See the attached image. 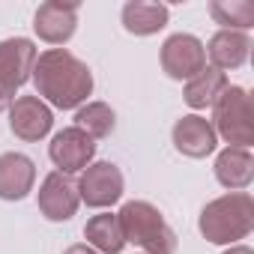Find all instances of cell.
Returning a JSON list of instances; mask_svg holds the SVG:
<instances>
[{"label":"cell","mask_w":254,"mask_h":254,"mask_svg":"<svg viewBox=\"0 0 254 254\" xmlns=\"http://www.w3.org/2000/svg\"><path fill=\"white\" fill-rule=\"evenodd\" d=\"M36 96L57 111H78L93 96V72L69 48H48L36 57L30 75Z\"/></svg>","instance_id":"cell-1"},{"label":"cell","mask_w":254,"mask_h":254,"mask_svg":"<svg viewBox=\"0 0 254 254\" xmlns=\"http://www.w3.org/2000/svg\"><path fill=\"white\" fill-rule=\"evenodd\" d=\"M197 230L212 245H239L254 230V197L248 191H227L200 209Z\"/></svg>","instance_id":"cell-2"},{"label":"cell","mask_w":254,"mask_h":254,"mask_svg":"<svg viewBox=\"0 0 254 254\" xmlns=\"http://www.w3.org/2000/svg\"><path fill=\"white\" fill-rule=\"evenodd\" d=\"M126 245H138L144 254H174L177 251V233L153 206L150 200H126L123 209L117 212Z\"/></svg>","instance_id":"cell-3"},{"label":"cell","mask_w":254,"mask_h":254,"mask_svg":"<svg viewBox=\"0 0 254 254\" xmlns=\"http://www.w3.org/2000/svg\"><path fill=\"white\" fill-rule=\"evenodd\" d=\"M212 129L227 147H242L251 150L254 144V111H251V96L245 87L227 84L224 93L212 105Z\"/></svg>","instance_id":"cell-4"},{"label":"cell","mask_w":254,"mask_h":254,"mask_svg":"<svg viewBox=\"0 0 254 254\" xmlns=\"http://www.w3.org/2000/svg\"><path fill=\"white\" fill-rule=\"evenodd\" d=\"M78 197L93 209H108L123 197L126 180L114 162H90L78 177Z\"/></svg>","instance_id":"cell-5"},{"label":"cell","mask_w":254,"mask_h":254,"mask_svg":"<svg viewBox=\"0 0 254 254\" xmlns=\"http://www.w3.org/2000/svg\"><path fill=\"white\" fill-rule=\"evenodd\" d=\"M159 60H162V69H165L168 78L191 81L194 75H200L206 69V48L191 33H174V36L165 39Z\"/></svg>","instance_id":"cell-6"},{"label":"cell","mask_w":254,"mask_h":254,"mask_svg":"<svg viewBox=\"0 0 254 254\" xmlns=\"http://www.w3.org/2000/svg\"><path fill=\"white\" fill-rule=\"evenodd\" d=\"M48 159L54 162V168L60 174H81L93 159H96V141L81 132L78 126H69V129H60L51 144H48Z\"/></svg>","instance_id":"cell-7"},{"label":"cell","mask_w":254,"mask_h":254,"mask_svg":"<svg viewBox=\"0 0 254 254\" xmlns=\"http://www.w3.org/2000/svg\"><path fill=\"white\" fill-rule=\"evenodd\" d=\"M33 30L42 42L63 48L78 30V3L75 0H69V3L66 0H45V3H39L33 15Z\"/></svg>","instance_id":"cell-8"},{"label":"cell","mask_w":254,"mask_h":254,"mask_svg":"<svg viewBox=\"0 0 254 254\" xmlns=\"http://www.w3.org/2000/svg\"><path fill=\"white\" fill-rule=\"evenodd\" d=\"M54 126V111L39 96H15L9 108V129L18 141L36 144L42 141Z\"/></svg>","instance_id":"cell-9"},{"label":"cell","mask_w":254,"mask_h":254,"mask_svg":"<svg viewBox=\"0 0 254 254\" xmlns=\"http://www.w3.org/2000/svg\"><path fill=\"white\" fill-rule=\"evenodd\" d=\"M36 206H39V212L48 221H69L78 212V206H81L75 180L66 177V174H60V171H51L42 180V186H39Z\"/></svg>","instance_id":"cell-10"},{"label":"cell","mask_w":254,"mask_h":254,"mask_svg":"<svg viewBox=\"0 0 254 254\" xmlns=\"http://www.w3.org/2000/svg\"><path fill=\"white\" fill-rule=\"evenodd\" d=\"M36 57H39L36 42L27 39V36L0 39V81L18 93V87H24L30 81Z\"/></svg>","instance_id":"cell-11"},{"label":"cell","mask_w":254,"mask_h":254,"mask_svg":"<svg viewBox=\"0 0 254 254\" xmlns=\"http://www.w3.org/2000/svg\"><path fill=\"white\" fill-rule=\"evenodd\" d=\"M171 141L177 147V153H183L186 159H206L215 153L218 147V135L212 129V123L200 114H186L174 123Z\"/></svg>","instance_id":"cell-12"},{"label":"cell","mask_w":254,"mask_h":254,"mask_svg":"<svg viewBox=\"0 0 254 254\" xmlns=\"http://www.w3.org/2000/svg\"><path fill=\"white\" fill-rule=\"evenodd\" d=\"M36 186V165L24 153L0 156V200H24Z\"/></svg>","instance_id":"cell-13"},{"label":"cell","mask_w":254,"mask_h":254,"mask_svg":"<svg viewBox=\"0 0 254 254\" xmlns=\"http://www.w3.org/2000/svg\"><path fill=\"white\" fill-rule=\"evenodd\" d=\"M203 48H206V57L212 60V69L227 75V72H233V69L248 63L251 36L248 33H236V30H218V33H212V39Z\"/></svg>","instance_id":"cell-14"},{"label":"cell","mask_w":254,"mask_h":254,"mask_svg":"<svg viewBox=\"0 0 254 254\" xmlns=\"http://www.w3.org/2000/svg\"><path fill=\"white\" fill-rule=\"evenodd\" d=\"M215 180L227 191H245L254 183V156L242 147H224L215 156Z\"/></svg>","instance_id":"cell-15"},{"label":"cell","mask_w":254,"mask_h":254,"mask_svg":"<svg viewBox=\"0 0 254 254\" xmlns=\"http://www.w3.org/2000/svg\"><path fill=\"white\" fill-rule=\"evenodd\" d=\"M126 33L132 36H153L168 27L171 9L165 3H153V0H129L120 12Z\"/></svg>","instance_id":"cell-16"},{"label":"cell","mask_w":254,"mask_h":254,"mask_svg":"<svg viewBox=\"0 0 254 254\" xmlns=\"http://www.w3.org/2000/svg\"><path fill=\"white\" fill-rule=\"evenodd\" d=\"M84 239L90 248H96L99 254H120L126 248V236L120 227V218L114 212H99L84 224Z\"/></svg>","instance_id":"cell-17"},{"label":"cell","mask_w":254,"mask_h":254,"mask_svg":"<svg viewBox=\"0 0 254 254\" xmlns=\"http://www.w3.org/2000/svg\"><path fill=\"white\" fill-rule=\"evenodd\" d=\"M227 84H230V81H227L224 72L206 66L200 75H194L191 81H186V87H183V99H186L189 108H194V111H206V108L215 105V99L224 93Z\"/></svg>","instance_id":"cell-18"},{"label":"cell","mask_w":254,"mask_h":254,"mask_svg":"<svg viewBox=\"0 0 254 254\" xmlns=\"http://www.w3.org/2000/svg\"><path fill=\"white\" fill-rule=\"evenodd\" d=\"M75 126L81 132H87L93 141H105L111 138L114 126H117V114L108 102H84L75 111Z\"/></svg>","instance_id":"cell-19"},{"label":"cell","mask_w":254,"mask_h":254,"mask_svg":"<svg viewBox=\"0 0 254 254\" xmlns=\"http://www.w3.org/2000/svg\"><path fill=\"white\" fill-rule=\"evenodd\" d=\"M209 15L215 18V24H221V30L248 33L254 27V3L251 0H215V3H209Z\"/></svg>","instance_id":"cell-20"},{"label":"cell","mask_w":254,"mask_h":254,"mask_svg":"<svg viewBox=\"0 0 254 254\" xmlns=\"http://www.w3.org/2000/svg\"><path fill=\"white\" fill-rule=\"evenodd\" d=\"M12 102H15V90H12V87H6L3 81H0V111H9V108H12Z\"/></svg>","instance_id":"cell-21"},{"label":"cell","mask_w":254,"mask_h":254,"mask_svg":"<svg viewBox=\"0 0 254 254\" xmlns=\"http://www.w3.org/2000/svg\"><path fill=\"white\" fill-rule=\"evenodd\" d=\"M63 254H99V251H96V248H90L87 242H75V245H69Z\"/></svg>","instance_id":"cell-22"},{"label":"cell","mask_w":254,"mask_h":254,"mask_svg":"<svg viewBox=\"0 0 254 254\" xmlns=\"http://www.w3.org/2000/svg\"><path fill=\"white\" fill-rule=\"evenodd\" d=\"M221 254H254L248 245H230V248H224Z\"/></svg>","instance_id":"cell-23"}]
</instances>
